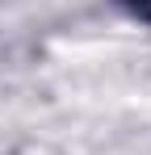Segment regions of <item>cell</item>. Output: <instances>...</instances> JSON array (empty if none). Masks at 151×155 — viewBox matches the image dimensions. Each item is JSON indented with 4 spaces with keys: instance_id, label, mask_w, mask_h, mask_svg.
<instances>
[{
    "instance_id": "6da1fadb",
    "label": "cell",
    "mask_w": 151,
    "mask_h": 155,
    "mask_svg": "<svg viewBox=\"0 0 151 155\" xmlns=\"http://www.w3.org/2000/svg\"><path fill=\"white\" fill-rule=\"evenodd\" d=\"M126 4H130L134 13H151V0H126Z\"/></svg>"
}]
</instances>
